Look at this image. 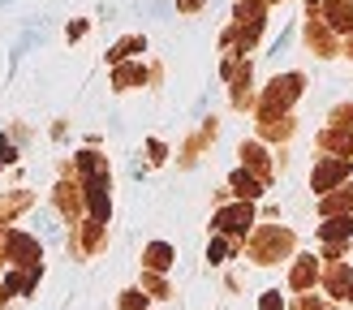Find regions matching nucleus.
Masks as SVG:
<instances>
[{
  "mask_svg": "<svg viewBox=\"0 0 353 310\" xmlns=\"http://www.w3.org/2000/svg\"><path fill=\"white\" fill-rule=\"evenodd\" d=\"M5 250L17 258V263H26V267L39 263V241L26 237V233H5Z\"/></svg>",
  "mask_w": 353,
  "mask_h": 310,
  "instance_id": "f257e3e1",
  "label": "nucleus"
},
{
  "mask_svg": "<svg viewBox=\"0 0 353 310\" xmlns=\"http://www.w3.org/2000/svg\"><path fill=\"white\" fill-rule=\"evenodd\" d=\"M297 91H302V78L289 74V78H276L272 91H268V108H285L289 99H297Z\"/></svg>",
  "mask_w": 353,
  "mask_h": 310,
  "instance_id": "f03ea898",
  "label": "nucleus"
},
{
  "mask_svg": "<svg viewBox=\"0 0 353 310\" xmlns=\"http://www.w3.org/2000/svg\"><path fill=\"white\" fill-rule=\"evenodd\" d=\"M250 220H254V216H250V207H245V203H241V207H228V211L216 216V224H220L224 233H245V224H250Z\"/></svg>",
  "mask_w": 353,
  "mask_h": 310,
  "instance_id": "7ed1b4c3",
  "label": "nucleus"
},
{
  "mask_svg": "<svg viewBox=\"0 0 353 310\" xmlns=\"http://www.w3.org/2000/svg\"><path fill=\"white\" fill-rule=\"evenodd\" d=\"M341 177H349V160H327V164L314 168V189H327L332 181H341Z\"/></svg>",
  "mask_w": 353,
  "mask_h": 310,
  "instance_id": "20e7f679",
  "label": "nucleus"
},
{
  "mask_svg": "<svg viewBox=\"0 0 353 310\" xmlns=\"http://www.w3.org/2000/svg\"><path fill=\"white\" fill-rule=\"evenodd\" d=\"M289 241H293L289 233H280V229H268V233H263V237L254 241V254H259V258H268L272 250H285Z\"/></svg>",
  "mask_w": 353,
  "mask_h": 310,
  "instance_id": "39448f33",
  "label": "nucleus"
},
{
  "mask_svg": "<svg viewBox=\"0 0 353 310\" xmlns=\"http://www.w3.org/2000/svg\"><path fill=\"white\" fill-rule=\"evenodd\" d=\"M327 22L336 30H353V5H349V0H332V5H327Z\"/></svg>",
  "mask_w": 353,
  "mask_h": 310,
  "instance_id": "423d86ee",
  "label": "nucleus"
},
{
  "mask_svg": "<svg viewBox=\"0 0 353 310\" xmlns=\"http://www.w3.org/2000/svg\"><path fill=\"white\" fill-rule=\"evenodd\" d=\"M168 263H172V250H168V246H160V241H155V246L147 250V267H151V271H164Z\"/></svg>",
  "mask_w": 353,
  "mask_h": 310,
  "instance_id": "0eeeda50",
  "label": "nucleus"
},
{
  "mask_svg": "<svg viewBox=\"0 0 353 310\" xmlns=\"http://www.w3.org/2000/svg\"><path fill=\"white\" fill-rule=\"evenodd\" d=\"M319 233H323L327 241H341V237H349V233H353V220H345V216H341V220H327Z\"/></svg>",
  "mask_w": 353,
  "mask_h": 310,
  "instance_id": "6e6552de",
  "label": "nucleus"
},
{
  "mask_svg": "<svg viewBox=\"0 0 353 310\" xmlns=\"http://www.w3.org/2000/svg\"><path fill=\"white\" fill-rule=\"evenodd\" d=\"M233 189L241 198H254L259 194V177H250V172H233Z\"/></svg>",
  "mask_w": 353,
  "mask_h": 310,
  "instance_id": "1a4fd4ad",
  "label": "nucleus"
},
{
  "mask_svg": "<svg viewBox=\"0 0 353 310\" xmlns=\"http://www.w3.org/2000/svg\"><path fill=\"white\" fill-rule=\"evenodd\" d=\"M341 207H353V185H345L341 194H332V198H323V211L332 216V211H341Z\"/></svg>",
  "mask_w": 353,
  "mask_h": 310,
  "instance_id": "9d476101",
  "label": "nucleus"
},
{
  "mask_svg": "<svg viewBox=\"0 0 353 310\" xmlns=\"http://www.w3.org/2000/svg\"><path fill=\"white\" fill-rule=\"evenodd\" d=\"M310 280H314V263H310V258H302V263L293 267V285H297V289H306Z\"/></svg>",
  "mask_w": 353,
  "mask_h": 310,
  "instance_id": "9b49d317",
  "label": "nucleus"
},
{
  "mask_svg": "<svg viewBox=\"0 0 353 310\" xmlns=\"http://www.w3.org/2000/svg\"><path fill=\"white\" fill-rule=\"evenodd\" d=\"M30 285H34V271H17V276H9V280H5L9 293H22V289H30Z\"/></svg>",
  "mask_w": 353,
  "mask_h": 310,
  "instance_id": "f8f14e48",
  "label": "nucleus"
},
{
  "mask_svg": "<svg viewBox=\"0 0 353 310\" xmlns=\"http://www.w3.org/2000/svg\"><path fill=\"white\" fill-rule=\"evenodd\" d=\"M130 82H143V69H138V65L117 69V86H130Z\"/></svg>",
  "mask_w": 353,
  "mask_h": 310,
  "instance_id": "ddd939ff",
  "label": "nucleus"
},
{
  "mask_svg": "<svg viewBox=\"0 0 353 310\" xmlns=\"http://www.w3.org/2000/svg\"><path fill=\"white\" fill-rule=\"evenodd\" d=\"M138 48H143V39H121V43L108 52V56H112V61H121V56H130V52H138Z\"/></svg>",
  "mask_w": 353,
  "mask_h": 310,
  "instance_id": "4468645a",
  "label": "nucleus"
},
{
  "mask_svg": "<svg viewBox=\"0 0 353 310\" xmlns=\"http://www.w3.org/2000/svg\"><path fill=\"white\" fill-rule=\"evenodd\" d=\"M241 155H245V160H250V164H254L259 172H263V168H268V155H263L259 147H241Z\"/></svg>",
  "mask_w": 353,
  "mask_h": 310,
  "instance_id": "2eb2a0df",
  "label": "nucleus"
},
{
  "mask_svg": "<svg viewBox=\"0 0 353 310\" xmlns=\"http://www.w3.org/2000/svg\"><path fill=\"white\" fill-rule=\"evenodd\" d=\"M121 310H143V293H125V298H121Z\"/></svg>",
  "mask_w": 353,
  "mask_h": 310,
  "instance_id": "dca6fc26",
  "label": "nucleus"
},
{
  "mask_svg": "<svg viewBox=\"0 0 353 310\" xmlns=\"http://www.w3.org/2000/svg\"><path fill=\"white\" fill-rule=\"evenodd\" d=\"M9 160H13V143H9V138H5V134H0V168H5Z\"/></svg>",
  "mask_w": 353,
  "mask_h": 310,
  "instance_id": "f3484780",
  "label": "nucleus"
},
{
  "mask_svg": "<svg viewBox=\"0 0 353 310\" xmlns=\"http://www.w3.org/2000/svg\"><path fill=\"white\" fill-rule=\"evenodd\" d=\"M224 250H228L224 241H211V250H207V254H211V263H220V258H224Z\"/></svg>",
  "mask_w": 353,
  "mask_h": 310,
  "instance_id": "a211bd4d",
  "label": "nucleus"
},
{
  "mask_svg": "<svg viewBox=\"0 0 353 310\" xmlns=\"http://www.w3.org/2000/svg\"><path fill=\"white\" fill-rule=\"evenodd\" d=\"M259 310H280V298H276V293H268V298H263V306Z\"/></svg>",
  "mask_w": 353,
  "mask_h": 310,
  "instance_id": "6ab92c4d",
  "label": "nucleus"
},
{
  "mask_svg": "<svg viewBox=\"0 0 353 310\" xmlns=\"http://www.w3.org/2000/svg\"><path fill=\"white\" fill-rule=\"evenodd\" d=\"M176 5H181V9H199L203 0H176Z\"/></svg>",
  "mask_w": 353,
  "mask_h": 310,
  "instance_id": "aec40b11",
  "label": "nucleus"
},
{
  "mask_svg": "<svg viewBox=\"0 0 353 310\" xmlns=\"http://www.w3.org/2000/svg\"><path fill=\"white\" fill-rule=\"evenodd\" d=\"M341 121H345V125H353V108H345V112H341Z\"/></svg>",
  "mask_w": 353,
  "mask_h": 310,
  "instance_id": "412c9836",
  "label": "nucleus"
},
{
  "mask_svg": "<svg viewBox=\"0 0 353 310\" xmlns=\"http://www.w3.org/2000/svg\"><path fill=\"white\" fill-rule=\"evenodd\" d=\"M345 298H353V280H349V289H345Z\"/></svg>",
  "mask_w": 353,
  "mask_h": 310,
  "instance_id": "4be33fe9",
  "label": "nucleus"
},
{
  "mask_svg": "<svg viewBox=\"0 0 353 310\" xmlns=\"http://www.w3.org/2000/svg\"><path fill=\"white\" fill-rule=\"evenodd\" d=\"M0 5H9V0H0Z\"/></svg>",
  "mask_w": 353,
  "mask_h": 310,
  "instance_id": "5701e85b",
  "label": "nucleus"
},
{
  "mask_svg": "<svg viewBox=\"0 0 353 310\" xmlns=\"http://www.w3.org/2000/svg\"><path fill=\"white\" fill-rule=\"evenodd\" d=\"M310 5H314V0H310Z\"/></svg>",
  "mask_w": 353,
  "mask_h": 310,
  "instance_id": "b1692460",
  "label": "nucleus"
}]
</instances>
